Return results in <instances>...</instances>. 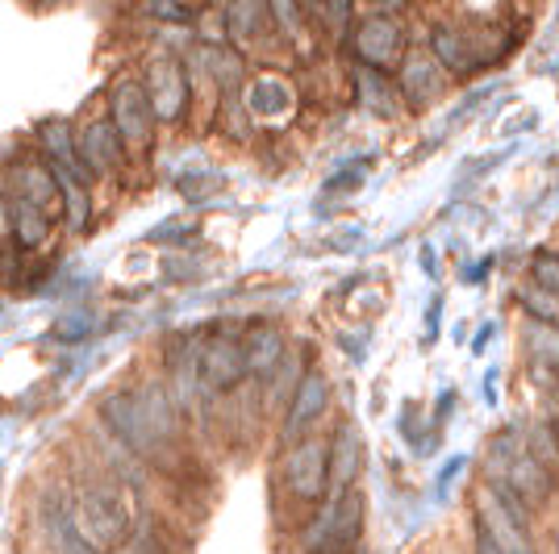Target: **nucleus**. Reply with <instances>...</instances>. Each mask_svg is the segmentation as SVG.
<instances>
[{
	"label": "nucleus",
	"instance_id": "6ab92c4d",
	"mask_svg": "<svg viewBox=\"0 0 559 554\" xmlns=\"http://www.w3.org/2000/svg\"><path fill=\"white\" fill-rule=\"evenodd\" d=\"M355 84H359V96H364L368 113H376V117H396V113H401V100L393 96V88H389V80L380 75V68H359Z\"/></svg>",
	"mask_w": 559,
	"mask_h": 554
},
{
	"label": "nucleus",
	"instance_id": "9d476101",
	"mask_svg": "<svg viewBox=\"0 0 559 554\" xmlns=\"http://www.w3.org/2000/svg\"><path fill=\"white\" fill-rule=\"evenodd\" d=\"M330 405V380L322 371H309L301 384L293 388V405H288V417H284V434L288 438H301L305 430L326 413Z\"/></svg>",
	"mask_w": 559,
	"mask_h": 554
},
{
	"label": "nucleus",
	"instance_id": "cd10ccee",
	"mask_svg": "<svg viewBox=\"0 0 559 554\" xmlns=\"http://www.w3.org/2000/svg\"><path fill=\"white\" fill-rule=\"evenodd\" d=\"M213 188H222V176H213V171H205V176H180V192L192 196V201L213 196Z\"/></svg>",
	"mask_w": 559,
	"mask_h": 554
},
{
	"label": "nucleus",
	"instance_id": "f704fd0d",
	"mask_svg": "<svg viewBox=\"0 0 559 554\" xmlns=\"http://www.w3.org/2000/svg\"><path fill=\"white\" fill-rule=\"evenodd\" d=\"M343 188H359V171H338L330 180V192H343Z\"/></svg>",
	"mask_w": 559,
	"mask_h": 554
},
{
	"label": "nucleus",
	"instance_id": "2f4dec72",
	"mask_svg": "<svg viewBox=\"0 0 559 554\" xmlns=\"http://www.w3.org/2000/svg\"><path fill=\"white\" fill-rule=\"evenodd\" d=\"M439 313H443V297H435L426 309V338H439Z\"/></svg>",
	"mask_w": 559,
	"mask_h": 554
},
{
	"label": "nucleus",
	"instance_id": "473e14b6",
	"mask_svg": "<svg viewBox=\"0 0 559 554\" xmlns=\"http://www.w3.org/2000/svg\"><path fill=\"white\" fill-rule=\"evenodd\" d=\"M347 17H350V0H330V22H334V29H347Z\"/></svg>",
	"mask_w": 559,
	"mask_h": 554
},
{
	"label": "nucleus",
	"instance_id": "4be33fe9",
	"mask_svg": "<svg viewBox=\"0 0 559 554\" xmlns=\"http://www.w3.org/2000/svg\"><path fill=\"white\" fill-rule=\"evenodd\" d=\"M13 226H17V242L22 246H43L47 242V213H43V205H34V201H13Z\"/></svg>",
	"mask_w": 559,
	"mask_h": 554
},
{
	"label": "nucleus",
	"instance_id": "423d86ee",
	"mask_svg": "<svg viewBox=\"0 0 559 554\" xmlns=\"http://www.w3.org/2000/svg\"><path fill=\"white\" fill-rule=\"evenodd\" d=\"M155 105H151V93H146V84H139V80H121L114 88V125L117 134H121V142L126 146H134V150H142V146H151V138H155Z\"/></svg>",
	"mask_w": 559,
	"mask_h": 554
},
{
	"label": "nucleus",
	"instance_id": "20e7f679",
	"mask_svg": "<svg viewBox=\"0 0 559 554\" xmlns=\"http://www.w3.org/2000/svg\"><path fill=\"white\" fill-rule=\"evenodd\" d=\"M80 513H84V526L93 530L96 546L121 542V533L130 530L126 496L109 480H84V487H80Z\"/></svg>",
	"mask_w": 559,
	"mask_h": 554
},
{
	"label": "nucleus",
	"instance_id": "1a4fd4ad",
	"mask_svg": "<svg viewBox=\"0 0 559 554\" xmlns=\"http://www.w3.org/2000/svg\"><path fill=\"white\" fill-rule=\"evenodd\" d=\"M146 93H151V105H155V117L159 121H176L185 113V100H188V75L180 59H155L151 71H146Z\"/></svg>",
	"mask_w": 559,
	"mask_h": 554
},
{
	"label": "nucleus",
	"instance_id": "e433bc0d",
	"mask_svg": "<svg viewBox=\"0 0 559 554\" xmlns=\"http://www.w3.org/2000/svg\"><path fill=\"white\" fill-rule=\"evenodd\" d=\"M489 338H492V325H485V329H480V334H476V342H472V350H476V354H480V350L489 347Z\"/></svg>",
	"mask_w": 559,
	"mask_h": 554
},
{
	"label": "nucleus",
	"instance_id": "f3484780",
	"mask_svg": "<svg viewBox=\"0 0 559 554\" xmlns=\"http://www.w3.org/2000/svg\"><path fill=\"white\" fill-rule=\"evenodd\" d=\"M247 109L255 117H284L293 109V88L280 75H259L247 88Z\"/></svg>",
	"mask_w": 559,
	"mask_h": 554
},
{
	"label": "nucleus",
	"instance_id": "2eb2a0df",
	"mask_svg": "<svg viewBox=\"0 0 559 554\" xmlns=\"http://www.w3.org/2000/svg\"><path fill=\"white\" fill-rule=\"evenodd\" d=\"M242 350H247V371L263 375V380L284 363V338L276 325H251L242 338Z\"/></svg>",
	"mask_w": 559,
	"mask_h": 554
},
{
	"label": "nucleus",
	"instance_id": "7ed1b4c3",
	"mask_svg": "<svg viewBox=\"0 0 559 554\" xmlns=\"http://www.w3.org/2000/svg\"><path fill=\"white\" fill-rule=\"evenodd\" d=\"M359 530H364V492L350 484L338 496H330L326 508L318 513V521L309 530V546H318V551H347V546L359 542Z\"/></svg>",
	"mask_w": 559,
	"mask_h": 554
},
{
	"label": "nucleus",
	"instance_id": "4468645a",
	"mask_svg": "<svg viewBox=\"0 0 559 554\" xmlns=\"http://www.w3.org/2000/svg\"><path fill=\"white\" fill-rule=\"evenodd\" d=\"M401 93L409 105H430L435 96H439V59L435 55H409L405 63H401Z\"/></svg>",
	"mask_w": 559,
	"mask_h": 554
},
{
	"label": "nucleus",
	"instance_id": "f8f14e48",
	"mask_svg": "<svg viewBox=\"0 0 559 554\" xmlns=\"http://www.w3.org/2000/svg\"><path fill=\"white\" fill-rule=\"evenodd\" d=\"M359 467H364V438L347 421V425H338V434L330 442V496H338L343 487L355 484Z\"/></svg>",
	"mask_w": 559,
	"mask_h": 554
},
{
	"label": "nucleus",
	"instance_id": "dca6fc26",
	"mask_svg": "<svg viewBox=\"0 0 559 554\" xmlns=\"http://www.w3.org/2000/svg\"><path fill=\"white\" fill-rule=\"evenodd\" d=\"M38 142L47 146V155L55 159V167H68V171H75V176L88 171V167L80 162V146H75V138H71V125L63 121V117H47V121L38 125Z\"/></svg>",
	"mask_w": 559,
	"mask_h": 554
},
{
	"label": "nucleus",
	"instance_id": "0eeeda50",
	"mask_svg": "<svg viewBox=\"0 0 559 554\" xmlns=\"http://www.w3.org/2000/svg\"><path fill=\"white\" fill-rule=\"evenodd\" d=\"M242 375H247V350L242 342H234L230 334H213L210 342L197 350V380L210 393H230Z\"/></svg>",
	"mask_w": 559,
	"mask_h": 554
},
{
	"label": "nucleus",
	"instance_id": "f03ea898",
	"mask_svg": "<svg viewBox=\"0 0 559 554\" xmlns=\"http://www.w3.org/2000/svg\"><path fill=\"white\" fill-rule=\"evenodd\" d=\"M100 421L109 425V434H114L130 455H155V446L164 442L155 434L151 417H146L142 393H109L100 400Z\"/></svg>",
	"mask_w": 559,
	"mask_h": 554
},
{
	"label": "nucleus",
	"instance_id": "c85d7f7f",
	"mask_svg": "<svg viewBox=\"0 0 559 554\" xmlns=\"http://www.w3.org/2000/svg\"><path fill=\"white\" fill-rule=\"evenodd\" d=\"M197 233V226H188V221H164L159 230H151V242H188Z\"/></svg>",
	"mask_w": 559,
	"mask_h": 554
},
{
	"label": "nucleus",
	"instance_id": "c9c22d12",
	"mask_svg": "<svg viewBox=\"0 0 559 554\" xmlns=\"http://www.w3.org/2000/svg\"><path fill=\"white\" fill-rule=\"evenodd\" d=\"M421 272H426V276H439V254H435L430 242L421 246Z\"/></svg>",
	"mask_w": 559,
	"mask_h": 554
},
{
	"label": "nucleus",
	"instance_id": "bb28decb",
	"mask_svg": "<svg viewBox=\"0 0 559 554\" xmlns=\"http://www.w3.org/2000/svg\"><path fill=\"white\" fill-rule=\"evenodd\" d=\"M146 13L151 17H159V22H171V25H192L197 22V13L180 4V0H146Z\"/></svg>",
	"mask_w": 559,
	"mask_h": 554
},
{
	"label": "nucleus",
	"instance_id": "aec40b11",
	"mask_svg": "<svg viewBox=\"0 0 559 554\" xmlns=\"http://www.w3.org/2000/svg\"><path fill=\"white\" fill-rule=\"evenodd\" d=\"M55 180H59V192L68 201V226L75 233L88 230V192H84V176H75L68 167H55Z\"/></svg>",
	"mask_w": 559,
	"mask_h": 554
},
{
	"label": "nucleus",
	"instance_id": "72a5a7b5",
	"mask_svg": "<svg viewBox=\"0 0 559 554\" xmlns=\"http://www.w3.org/2000/svg\"><path fill=\"white\" fill-rule=\"evenodd\" d=\"M547 425H551V434L559 438V384L551 388V396H547Z\"/></svg>",
	"mask_w": 559,
	"mask_h": 554
},
{
	"label": "nucleus",
	"instance_id": "7c9ffc66",
	"mask_svg": "<svg viewBox=\"0 0 559 554\" xmlns=\"http://www.w3.org/2000/svg\"><path fill=\"white\" fill-rule=\"evenodd\" d=\"M267 9L276 13V22L288 29V34H297V4L293 0H267Z\"/></svg>",
	"mask_w": 559,
	"mask_h": 554
},
{
	"label": "nucleus",
	"instance_id": "a211bd4d",
	"mask_svg": "<svg viewBox=\"0 0 559 554\" xmlns=\"http://www.w3.org/2000/svg\"><path fill=\"white\" fill-rule=\"evenodd\" d=\"M430 47H435V59H439L443 68L460 71V75H467V71L476 68V55L467 47V38L460 29H451V25H435V29H430Z\"/></svg>",
	"mask_w": 559,
	"mask_h": 554
},
{
	"label": "nucleus",
	"instance_id": "f257e3e1",
	"mask_svg": "<svg viewBox=\"0 0 559 554\" xmlns=\"http://www.w3.org/2000/svg\"><path fill=\"white\" fill-rule=\"evenodd\" d=\"M526 501L510 484L492 480L476 501V546L480 551H526Z\"/></svg>",
	"mask_w": 559,
	"mask_h": 554
},
{
	"label": "nucleus",
	"instance_id": "393cba45",
	"mask_svg": "<svg viewBox=\"0 0 559 554\" xmlns=\"http://www.w3.org/2000/svg\"><path fill=\"white\" fill-rule=\"evenodd\" d=\"M93 329H96V313H93V309H68V313L55 322V338L71 347V342H84Z\"/></svg>",
	"mask_w": 559,
	"mask_h": 554
},
{
	"label": "nucleus",
	"instance_id": "5701e85b",
	"mask_svg": "<svg viewBox=\"0 0 559 554\" xmlns=\"http://www.w3.org/2000/svg\"><path fill=\"white\" fill-rule=\"evenodd\" d=\"M142 405H146V417L155 425L159 438H171L176 434V409H171V396H167L164 384H146L142 388Z\"/></svg>",
	"mask_w": 559,
	"mask_h": 554
},
{
	"label": "nucleus",
	"instance_id": "ddd939ff",
	"mask_svg": "<svg viewBox=\"0 0 559 554\" xmlns=\"http://www.w3.org/2000/svg\"><path fill=\"white\" fill-rule=\"evenodd\" d=\"M80 159L93 176L114 171L121 159V134H117L114 121H88L84 134H80Z\"/></svg>",
	"mask_w": 559,
	"mask_h": 554
},
{
	"label": "nucleus",
	"instance_id": "c756f323",
	"mask_svg": "<svg viewBox=\"0 0 559 554\" xmlns=\"http://www.w3.org/2000/svg\"><path fill=\"white\" fill-rule=\"evenodd\" d=\"M464 467H467V455H451V459L443 462V471H439V480H435V492H439V496H447L451 480H455V475H460Z\"/></svg>",
	"mask_w": 559,
	"mask_h": 554
},
{
	"label": "nucleus",
	"instance_id": "412c9836",
	"mask_svg": "<svg viewBox=\"0 0 559 554\" xmlns=\"http://www.w3.org/2000/svg\"><path fill=\"white\" fill-rule=\"evenodd\" d=\"M226 22H230V38L251 43V38H259V29L267 25V0H230Z\"/></svg>",
	"mask_w": 559,
	"mask_h": 554
},
{
	"label": "nucleus",
	"instance_id": "39448f33",
	"mask_svg": "<svg viewBox=\"0 0 559 554\" xmlns=\"http://www.w3.org/2000/svg\"><path fill=\"white\" fill-rule=\"evenodd\" d=\"M284 484L297 501H322L330 496V442L305 438L284 459Z\"/></svg>",
	"mask_w": 559,
	"mask_h": 554
},
{
	"label": "nucleus",
	"instance_id": "b1692460",
	"mask_svg": "<svg viewBox=\"0 0 559 554\" xmlns=\"http://www.w3.org/2000/svg\"><path fill=\"white\" fill-rule=\"evenodd\" d=\"M17 180H22V196L34 201V205H47L50 196L59 192V180H55V171H47V167H22Z\"/></svg>",
	"mask_w": 559,
	"mask_h": 554
},
{
	"label": "nucleus",
	"instance_id": "58836bf2",
	"mask_svg": "<svg viewBox=\"0 0 559 554\" xmlns=\"http://www.w3.org/2000/svg\"><path fill=\"white\" fill-rule=\"evenodd\" d=\"M305 4H322V0H305Z\"/></svg>",
	"mask_w": 559,
	"mask_h": 554
},
{
	"label": "nucleus",
	"instance_id": "9b49d317",
	"mask_svg": "<svg viewBox=\"0 0 559 554\" xmlns=\"http://www.w3.org/2000/svg\"><path fill=\"white\" fill-rule=\"evenodd\" d=\"M401 43H405V29L393 22V17H368L355 29V50L368 68H389L401 55Z\"/></svg>",
	"mask_w": 559,
	"mask_h": 554
},
{
	"label": "nucleus",
	"instance_id": "6e6552de",
	"mask_svg": "<svg viewBox=\"0 0 559 554\" xmlns=\"http://www.w3.org/2000/svg\"><path fill=\"white\" fill-rule=\"evenodd\" d=\"M38 517H43V530L55 551H96V538H88L75 521L68 487H47L38 501Z\"/></svg>",
	"mask_w": 559,
	"mask_h": 554
},
{
	"label": "nucleus",
	"instance_id": "a878e982",
	"mask_svg": "<svg viewBox=\"0 0 559 554\" xmlns=\"http://www.w3.org/2000/svg\"><path fill=\"white\" fill-rule=\"evenodd\" d=\"M531 276H535V288L551 292L559 301V254L556 251H535L531 258Z\"/></svg>",
	"mask_w": 559,
	"mask_h": 554
},
{
	"label": "nucleus",
	"instance_id": "4c0bfd02",
	"mask_svg": "<svg viewBox=\"0 0 559 554\" xmlns=\"http://www.w3.org/2000/svg\"><path fill=\"white\" fill-rule=\"evenodd\" d=\"M376 9H384V13H393V9H401V4H405V0H372Z\"/></svg>",
	"mask_w": 559,
	"mask_h": 554
}]
</instances>
